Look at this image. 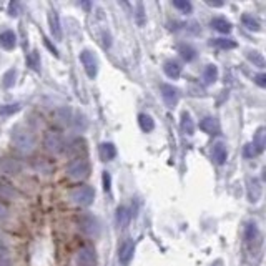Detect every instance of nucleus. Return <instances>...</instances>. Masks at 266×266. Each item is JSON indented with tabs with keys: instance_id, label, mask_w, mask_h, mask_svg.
<instances>
[{
	"instance_id": "412c9836",
	"label": "nucleus",
	"mask_w": 266,
	"mask_h": 266,
	"mask_svg": "<svg viewBox=\"0 0 266 266\" xmlns=\"http://www.w3.org/2000/svg\"><path fill=\"white\" fill-rule=\"evenodd\" d=\"M203 80H205V84H207V85L215 84V82L218 80L216 65H207V68H205V72H203Z\"/></svg>"
},
{
	"instance_id": "c9c22d12",
	"label": "nucleus",
	"mask_w": 266,
	"mask_h": 266,
	"mask_svg": "<svg viewBox=\"0 0 266 266\" xmlns=\"http://www.w3.org/2000/svg\"><path fill=\"white\" fill-rule=\"evenodd\" d=\"M110 183H112V178H110V173H103V190L105 191H110Z\"/></svg>"
},
{
	"instance_id": "a211bd4d",
	"label": "nucleus",
	"mask_w": 266,
	"mask_h": 266,
	"mask_svg": "<svg viewBox=\"0 0 266 266\" xmlns=\"http://www.w3.org/2000/svg\"><path fill=\"white\" fill-rule=\"evenodd\" d=\"M163 70H165V73H167V77L175 80V78L180 77L181 67H180V63L175 62V60H168V62H165V65H163Z\"/></svg>"
},
{
	"instance_id": "39448f33",
	"label": "nucleus",
	"mask_w": 266,
	"mask_h": 266,
	"mask_svg": "<svg viewBox=\"0 0 266 266\" xmlns=\"http://www.w3.org/2000/svg\"><path fill=\"white\" fill-rule=\"evenodd\" d=\"M80 62H82V65H84L87 75H89L90 78L97 77V73H98V60H97V57H95L93 52H90V50H84V52H82V54H80Z\"/></svg>"
},
{
	"instance_id": "393cba45",
	"label": "nucleus",
	"mask_w": 266,
	"mask_h": 266,
	"mask_svg": "<svg viewBox=\"0 0 266 266\" xmlns=\"http://www.w3.org/2000/svg\"><path fill=\"white\" fill-rule=\"evenodd\" d=\"M15 195L17 193H15L14 186H12L10 183H7L5 180H2V178H0V196H2V198H7V200H12Z\"/></svg>"
},
{
	"instance_id": "e433bc0d",
	"label": "nucleus",
	"mask_w": 266,
	"mask_h": 266,
	"mask_svg": "<svg viewBox=\"0 0 266 266\" xmlns=\"http://www.w3.org/2000/svg\"><path fill=\"white\" fill-rule=\"evenodd\" d=\"M137 8H138V14H137V19H138V25H143V5L142 3H138L137 5Z\"/></svg>"
},
{
	"instance_id": "6ab92c4d",
	"label": "nucleus",
	"mask_w": 266,
	"mask_h": 266,
	"mask_svg": "<svg viewBox=\"0 0 266 266\" xmlns=\"http://www.w3.org/2000/svg\"><path fill=\"white\" fill-rule=\"evenodd\" d=\"M100 158L103 161H108V160H113L117 156V148L112 145V143H102L100 145Z\"/></svg>"
},
{
	"instance_id": "6e6552de",
	"label": "nucleus",
	"mask_w": 266,
	"mask_h": 266,
	"mask_svg": "<svg viewBox=\"0 0 266 266\" xmlns=\"http://www.w3.org/2000/svg\"><path fill=\"white\" fill-rule=\"evenodd\" d=\"M246 190H248V198H250L251 203L260 202L261 193H263V186H261V181L258 178H248L246 181Z\"/></svg>"
},
{
	"instance_id": "f03ea898",
	"label": "nucleus",
	"mask_w": 266,
	"mask_h": 266,
	"mask_svg": "<svg viewBox=\"0 0 266 266\" xmlns=\"http://www.w3.org/2000/svg\"><path fill=\"white\" fill-rule=\"evenodd\" d=\"M67 173H68V177H70L72 180H75V181L85 180V178L90 175L89 161L84 160V158L72 160L70 163H68V167H67Z\"/></svg>"
},
{
	"instance_id": "f8f14e48",
	"label": "nucleus",
	"mask_w": 266,
	"mask_h": 266,
	"mask_svg": "<svg viewBox=\"0 0 266 266\" xmlns=\"http://www.w3.org/2000/svg\"><path fill=\"white\" fill-rule=\"evenodd\" d=\"M49 25H50V32L57 40L63 37V32H62V27H60V19H59V14L55 10H50L49 12Z\"/></svg>"
},
{
	"instance_id": "2eb2a0df",
	"label": "nucleus",
	"mask_w": 266,
	"mask_h": 266,
	"mask_svg": "<svg viewBox=\"0 0 266 266\" xmlns=\"http://www.w3.org/2000/svg\"><path fill=\"white\" fill-rule=\"evenodd\" d=\"M211 155H213V160H215L218 165H223L225 161H226V158H228V151H226L225 143L223 142L215 143V145H213Z\"/></svg>"
},
{
	"instance_id": "f257e3e1",
	"label": "nucleus",
	"mask_w": 266,
	"mask_h": 266,
	"mask_svg": "<svg viewBox=\"0 0 266 266\" xmlns=\"http://www.w3.org/2000/svg\"><path fill=\"white\" fill-rule=\"evenodd\" d=\"M12 145L15 147V150H19L20 153H32L35 148V138L30 130L24 128V126H15L12 130Z\"/></svg>"
},
{
	"instance_id": "dca6fc26",
	"label": "nucleus",
	"mask_w": 266,
	"mask_h": 266,
	"mask_svg": "<svg viewBox=\"0 0 266 266\" xmlns=\"http://www.w3.org/2000/svg\"><path fill=\"white\" fill-rule=\"evenodd\" d=\"M17 43V37L12 30H5V32L0 33V45L3 47L5 50H12Z\"/></svg>"
},
{
	"instance_id": "cd10ccee",
	"label": "nucleus",
	"mask_w": 266,
	"mask_h": 266,
	"mask_svg": "<svg viewBox=\"0 0 266 266\" xmlns=\"http://www.w3.org/2000/svg\"><path fill=\"white\" fill-rule=\"evenodd\" d=\"M27 65L33 70H40V57H38V52L33 50L32 54H29L27 57Z\"/></svg>"
},
{
	"instance_id": "1a4fd4ad",
	"label": "nucleus",
	"mask_w": 266,
	"mask_h": 266,
	"mask_svg": "<svg viewBox=\"0 0 266 266\" xmlns=\"http://www.w3.org/2000/svg\"><path fill=\"white\" fill-rule=\"evenodd\" d=\"M161 98H163V102L167 103V107L173 108L178 103V100H180V93H178V90L175 87L163 84L161 85Z\"/></svg>"
},
{
	"instance_id": "c85d7f7f",
	"label": "nucleus",
	"mask_w": 266,
	"mask_h": 266,
	"mask_svg": "<svg viewBox=\"0 0 266 266\" xmlns=\"http://www.w3.org/2000/svg\"><path fill=\"white\" fill-rule=\"evenodd\" d=\"M243 24H245V27L246 29H250V30H255V32H260L261 27H260V24H258V20L256 19H253L251 15H243Z\"/></svg>"
},
{
	"instance_id": "2f4dec72",
	"label": "nucleus",
	"mask_w": 266,
	"mask_h": 266,
	"mask_svg": "<svg viewBox=\"0 0 266 266\" xmlns=\"http://www.w3.org/2000/svg\"><path fill=\"white\" fill-rule=\"evenodd\" d=\"M19 110H20L19 103H14V105H3V107H0V115H12V113H15Z\"/></svg>"
},
{
	"instance_id": "aec40b11",
	"label": "nucleus",
	"mask_w": 266,
	"mask_h": 266,
	"mask_svg": "<svg viewBox=\"0 0 266 266\" xmlns=\"http://www.w3.org/2000/svg\"><path fill=\"white\" fill-rule=\"evenodd\" d=\"M0 168H2L5 173H10V175H15V173H19L20 165H19V161H15V160L3 158L2 161H0Z\"/></svg>"
},
{
	"instance_id": "473e14b6",
	"label": "nucleus",
	"mask_w": 266,
	"mask_h": 266,
	"mask_svg": "<svg viewBox=\"0 0 266 266\" xmlns=\"http://www.w3.org/2000/svg\"><path fill=\"white\" fill-rule=\"evenodd\" d=\"M14 82H15V70L12 68V70H8L7 73H5V77H3V85L7 87H12L14 85Z\"/></svg>"
},
{
	"instance_id": "9b49d317",
	"label": "nucleus",
	"mask_w": 266,
	"mask_h": 266,
	"mask_svg": "<svg viewBox=\"0 0 266 266\" xmlns=\"http://www.w3.org/2000/svg\"><path fill=\"white\" fill-rule=\"evenodd\" d=\"M200 128L208 135L220 133V123H218V120L215 118V117H205V118L200 121Z\"/></svg>"
},
{
	"instance_id": "20e7f679",
	"label": "nucleus",
	"mask_w": 266,
	"mask_h": 266,
	"mask_svg": "<svg viewBox=\"0 0 266 266\" xmlns=\"http://www.w3.org/2000/svg\"><path fill=\"white\" fill-rule=\"evenodd\" d=\"M43 147H45L47 150H49L50 153H54V155L62 153L63 148H65L62 135L57 133V132H47L45 137H43Z\"/></svg>"
},
{
	"instance_id": "f3484780",
	"label": "nucleus",
	"mask_w": 266,
	"mask_h": 266,
	"mask_svg": "<svg viewBox=\"0 0 266 266\" xmlns=\"http://www.w3.org/2000/svg\"><path fill=\"white\" fill-rule=\"evenodd\" d=\"M181 132L185 135H188V137H191V135L195 133V121L191 120V115L188 112H183L181 113Z\"/></svg>"
},
{
	"instance_id": "ea45409f",
	"label": "nucleus",
	"mask_w": 266,
	"mask_h": 266,
	"mask_svg": "<svg viewBox=\"0 0 266 266\" xmlns=\"http://www.w3.org/2000/svg\"><path fill=\"white\" fill-rule=\"evenodd\" d=\"M208 5H211V7H221V5H223V3H221V2H211V0H208Z\"/></svg>"
},
{
	"instance_id": "7c9ffc66",
	"label": "nucleus",
	"mask_w": 266,
	"mask_h": 266,
	"mask_svg": "<svg viewBox=\"0 0 266 266\" xmlns=\"http://www.w3.org/2000/svg\"><path fill=\"white\" fill-rule=\"evenodd\" d=\"M173 7H177L178 10L185 12V14L191 12V3L188 2V0H175V2H173Z\"/></svg>"
},
{
	"instance_id": "5701e85b",
	"label": "nucleus",
	"mask_w": 266,
	"mask_h": 266,
	"mask_svg": "<svg viewBox=\"0 0 266 266\" xmlns=\"http://www.w3.org/2000/svg\"><path fill=\"white\" fill-rule=\"evenodd\" d=\"M258 226H256L255 221H250L245 226V241L246 243H253L256 238H258Z\"/></svg>"
},
{
	"instance_id": "bb28decb",
	"label": "nucleus",
	"mask_w": 266,
	"mask_h": 266,
	"mask_svg": "<svg viewBox=\"0 0 266 266\" xmlns=\"http://www.w3.org/2000/svg\"><path fill=\"white\" fill-rule=\"evenodd\" d=\"M178 50H180V55L186 60V62H190V60H193L196 57V50L191 45H180Z\"/></svg>"
},
{
	"instance_id": "9d476101",
	"label": "nucleus",
	"mask_w": 266,
	"mask_h": 266,
	"mask_svg": "<svg viewBox=\"0 0 266 266\" xmlns=\"http://www.w3.org/2000/svg\"><path fill=\"white\" fill-rule=\"evenodd\" d=\"M75 261L77 266H95L97 256H95L93 250H90V248H80L75 255Z\"/></svg>"
},
{
	"instance_id": "ddd939ff",
	"label": "nucleus",
	"mask_w": 266,
	"mask_h": 266,
	"mask_svg": "<svg viewBox=\"0 0 266 266\" xmlns=\"http://www.w3.org/2000/svg\"><path fill=\"white\" fill-rule=\"evenodd\" d=\"M130 218H132V213L126 207H118L117 208V213H115V221L118 225V228L125 230L126 226L130 223Z\"/></svg>"
},
{
	"instance_id": "b1692460",
	"label": "nucleus",
	"mask_w": 266,
	"mask_h": 266,
	"mask_svg": "<svg viewBox=\"0 0 266 266\" xmlns=\"http://www.w3.org/2000/svg\"><path fill=\"white\" fill-rule=\"evenodd\" d=\"M138 123H140V128L143 132H151V130L155 128L153 118H151L150 115H147V113H140V115H138Z\"/></svg>"
},
{
	"instance_id": "0eeeda50",
	"label": "nucleus",
	"mask_w": 266,
	"mask_h": 266,
	"mask_svg": "<svg viewBox=\"0 0 266 266\" xmlns=\"http://www.w3.org/2000/svg\"><path fill=\"white\" fill-rule=\"evenodd\" d=\"M133 253H135V243L133 239H125L123 243L118 248V261L121 265H128L133 258Z\"/></svg>"
},
{
	"instance_id": "7ed1b4c3",
	"label": "nucleus",
	"mask_w": 266,
	"mask_h": 266,
	"mask_svg": "<svg viewBox=\"0 0 266 266\" xmlns=\"http://www.w3.org/2000/svg\"><path fill=\"white\" fill-rule=\"evenodd\" d=\"M93 198H95V191L91 186H77V188L72 190L70 193V200L78 207H90L93 203Z\"/></svg>"
},
{
	"instance_id": "f704fd0d",
	"label": "nucleus",
	"mask_w": 266,
	"mask_h": 266,
	"mask_svg": "<svg viewBox=\"0 0 266 266\" xmlns=\"http://www.w3.org/2000/svg\"><path fill=\"white\" fill-rule=\"evenodd\" d=\"M258 153H256L255 147L251 145V143H248V145L245 147V156H248V158H253V156H256Z\"/></svg>"
},
{
	"instance_id": "72a5a7b5",
	"label": "nucleus",
	"mask_w": 266,
	"mask_h": 266,
	"mask_svg": "<svg viewBox=\"0 0 266 266\" xmlns=\"http://www.w3.org/2000/svg\"><path fill=\"white\" fill-rule=\"evenodd\" d=\"M19 12H20V5H19V2H10V3H8V15H12V17H19Z\"/></svg>"
},
{
	"instance_id": "a878e982",
	"label": "nucleus",
	"mask_w": 266,
	"mask_h": 266,
	"mask_svg": "<svg viewBox=\"0 0 266 266\" xmlns=\"http://www.w3.org/2000/svg\"><path fill=\"white\" fill-rule=\"evenodd\" d=\"M211 45L220 47V49L230 50V49H235V47H236V42H235V40H230V38H215V40L211 42Z\"/></svg>"
},
{
	"instance_id": "4468645a",
	"label": "nucleus",
	"mask_w": 266,
	"mask_h": 266,
	"mask_svg": "<svg viewBox=\"0 0 266 266\" xmlns=\"http://www.w3.org/2000/svg\"><path fill=\"white\" fill-rule=\"evenodd\" d=\"M251 145L255 147V150H256V153H258V155L263 153V150L266 147V128H265V126H260V128L256 130Z\"/></svg>"
},
{
	"instance_id": "423d86ee",
	"label": "nucleus",
	"mask_w": 266,
	"mask_h": 266,
	"mask_svg": "<svg viewBox=\"0 0 266 266\" xmlns=\"http://www.w3.org/2000/svg\"><path fill=\"white\" fill-rule=\"evenodd\" d=\"M78 226L84 233L90 235V236H97L100 233V225L97 221V218L91 215H82L78 218Z\"/></svg>"
},
{
	"instance_id": "4c0bfd02",
	"label": "nucleus",
	"mask_w": 266,
	"mask_h": 266,
	"mask_svg": "<svg viewBox=\"0 0 266 266\" xmlns=\"http://www.w3.org/2000/svg\"><path fill=\"white\" fill-rule=\"evenodd\" d=\"M255 80H256V84H258L260 87H265L266 85V75H265V73H260V75H256Z\"/></svg>"
},
{
	"instance_id": "c756f323",
	"label": "nucleus",
	"mask_w": 266,
	"mask_h": 266,
	"mask_svg": "<svg viewBox=\"0 0 266 266\" xmlns=\"http://www.w3.org/2000/svg\"><path fill=\"white\" fill-rule=\"evenodd\" d=\"M248 59H250V62L255 63L256 67H260V68L265 67V59L260 52H248Z\"/></svg>"
},
{
	"instance_id": "4be33fe9",
	"label": "nucleus",
	"mask_w": 266,
	"mask_h": 266,
	"mask_svg": "<svg viewBox=\"0 0 266 266\" xmlns=\"http://www.w3.org/2000/svg\"><path fill=\"white\" fill-rule=\"evenodd\" d=\"M211 27L218 30L221 33H230L231 32V24L226 19H221V17H216V19L211 20Z\"/></svg>"
},
{
	"instance_id": "58836bf2",
	"label": "nucleus",
	"mask_w": 266,
	"mask_h": 266,
	"mask_svg": "<svg viewBox=\"0 0 266 266\" xmlns=\"http://www.w3.org/2000/svg\"><path fill=\"white\" fill-rule=\"evenodd\" d=\"M8 215V208L3 203H0V218H7Z\"/></svg>"
}]
</instances>
